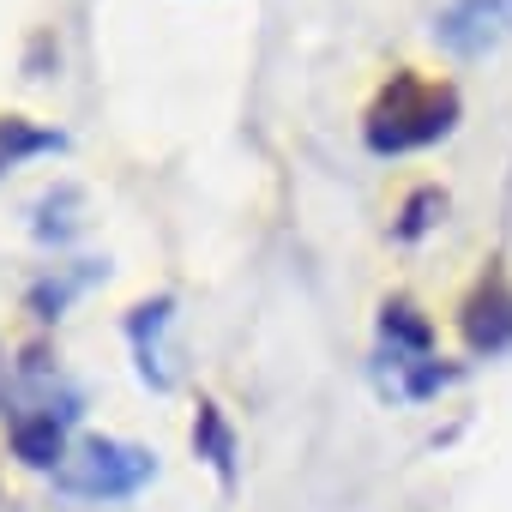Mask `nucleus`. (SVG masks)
I'll use <instances>...</instances> for the list:
<instances>
[{
  "instance_id": "nucleus-3",
  "label": "nucleus",
  "mask_w": 512,
  "mask_h": 512,
  "mask_svg": "<svg viewBox=\"0 0 512 512\" xmlns=\"http://www.w3.org/2000/svg\"><path fill=\"white\" fill-rule=\"evenodd\" d=\"M43 145H55V139H49V133H31L25 121H0V157H7V163H13L19 151H43Z\"/></svg>"
},
{
  "instance_id": "nucleus-1",
  "label": "nucleus",
  "mask_w": 512,
  "mask_h": 512,
  "mask_svg": "<svg viewBox=\"0 0 512 512\" xmlns=\"http://www.w3.org/2000/svg\"><path fill=\"white\" fill-rule=\"evenodd\" d=\"M458 121V97L452 85L416 79V73H392V85L380 91L374 115H368V145L374 151H416L428 139H440Z\"/></svg>"
},
{
  "instance_id": "nucleus-2",
  "label": "nucleus",
  "mask_w": 512,
  "mask_h": 512,
  "mask_svg": "<svg viewBox=\"0 0 512 512\" xmlns=\"http://www.w3.org/2000/svg\"><path fill=\"white\" fill-rule=\"evenodd\" d=\"M434 37L452 55H482V49L512 37V0H452L434 19Z\"/></svg>"
}]
</instances>
